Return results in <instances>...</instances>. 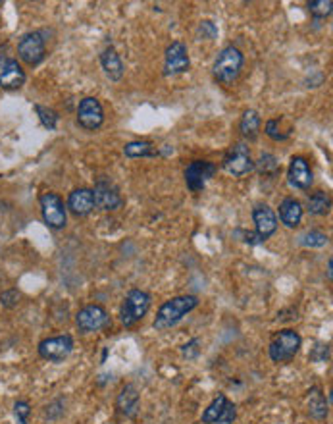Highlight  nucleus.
<instances>
[{"instance_id":"f257e3e1","label":"nucleus","mask_w":333,"mask_h":424,"mask_svg":"<svg viewBox=\"0 0 333 424\" xmlns=\"http://www.w3.org/2000/svg\"><path fill=\"white\" fill-rule=\"evenodd\" d=\"M197 307H199V297H195V295H180V297L168 299L156 312V318L153 322L154 330H170L175 324H180L181 320Z\"/></svg>"},{"instance_id":"f03ea898","label":"nucleus","mask_w":333,"mask_h":424,"mask_svg":"<svg viewBox=\"0 0 333 424\" xmlns=\"http://www.w3.org/2000/svg\"><path fill=\"white\" fill-rule=\"evenodd\" d=\"M243 64H245V56H243L239 48L234 47V45L222 48L220 54L214 60V78L220 81V83H224V85H229V83H234L241 75Z\"/></svg>"},{"instance_id":"7ed1b4c3","label":"nucleus","mask_w":333,"mask_h":424,"mask_svg":"<svg viewBox=\"0 0 333 424\" xmlns=\"http://www.w3.org/2000/svg\"><path fill=\"white\" fill-rule=\"evenodd\" d=\"M300 345H302V338H300L299 332L285 328V330H280L273 336L270 347H268V353H270V359L273 363H287V361L295 359Z\"/></svg>"},{"instance_id":"20e7f679","label":"nucleus","mask_w":333,"mask_h":424,"mask_svg":"<svg viewBox=\"0 0 333 424\" xmlns=\"http://www.w3.org/2000/svg\"><path fill=\"white\" fill-rule=\"evenodd\" d=\"M148 309H151V295L143 290H131L124 297V303L120 307L121 324L131 328L147 317Z\"/></svg>"},{"instance_id":"39448f33","label":"nucleus","mask_w":333,"mask_h":424,"mask_svg":"<svg viewBox=\"0 0 333 424\" xmlns=\"http://www.w3.org/2000/svg\"><path fill=\"white\" fill-rule=\"evenodd\" d=\"M39 205H40V214H43V220L48 228L53 230H62L66 228L67 224V211L64 206V201L60 199V195H56L53 191L43 193L39 197Z\"/></svg>"},{"instance_id":"423d86ee","label":"nucleus","mask_w":333,"mask_h":424,"mask_svg":"<svg viewBox=\"0 0 333 424\" xmlns=\"http://www.w3.org/2000/svg\"><path fill=\"white\" fill-rule=\"evenodd\" d=\"M224 170L234 178H243L254 170V160L251 159V151L245 143H235L224 157Z\"/></svg>"},{"instance_id":"0eeeda50","label":"nucleus","mask_w":333,"mask_h":424,"mask_svg":"<svg viewBox=\"0 0 333 424\" xmlns=\"http://www.w3.org/2000/svg\"><path fill=\"white\" fill-rule=\"evenodd\" d=\"M93 197L94 206L100 208V211H118V208H121V205H124V197H121L120 189H118V186L114 184L112 179L107 178V176L97 178Z\"/></svg>"},{"instance_id":"6e6552de","label":"nucleus","mask_w":333,"mask_h":424,"mask_svg":"<svg viewBox=\"0 0 333 424\" xmlns=\"http://www.w3.org/2000/svg\"><path fill=\"white\" fill-rule=\"evenodd\" d=\"M18 56L29 66H39L47 56L45 48V35L40 31H29L18 43Z\"/></svg>"},{"instance_id":"1a4fd4ad","label":"nucleus","mask_w":333,"mask_h":424,"mask_svg":"<svg viewBox=\"0 0 333 424\" xmlns=\"http://www.w3.org/2000/svg\"><path fill=\"white\" fill-rule=\"evenodd\" d=\"M75 326L83 334H94L110 326V317L102 305H87L75 314Z\"/></svg>"},{"instance_id":"9d476101","label":"nucleus","mask_w":333,"mask_h":424,"mask_svg":"<svg viewBox=\"0 0 333 424\" xmlns=\"http://www.w3.org/2000/svg\"><path fill=\"white\" fill-rule=\"evenodd\" d=\"M39 355L45 361L50 363H62L74 351V338L70 334H62V336H54V338L43 339L39 344Z\"/></svg>"},{"instance_id":"9b49d317","label":"nucleus","mask_w":333,"mask_h":424,"mask_svg":"<svg viewBox=\"0 0 333 424\" xmlns=\"http://www.w3.org/2000/svg\"><path fill=\"white\" fill-rule=\"evenodd\" d=\"M237 417V407L226 398V393H218L202 413V423L204 424H234Z\"/></svg>"},{"instance_id":"f8f14e48","label":"nucleus","mask_w":333,"mask_h":424,"mask_svg":"<svg viewBox=\"0 0 333 424\" xmlns=\"http://www.w3.org/2000/svg\"><path fill=\"white\" fill-rule=\"evenodd\" d=\"M77 124L87 132H97L104 124V108L99 99L85 97L77 106Z\"/></svg>"},{"instance_id":"ddd939ff","label":"nucleus","mask_w":333,"mask_h":424,"mask_svg":"<svg viewBox=\"0 0 333 424\" xmlns=\"http://www.w3.org/2000/svg\"><path fill=\"white\" fill-rule=\"evenodd\" d=\"M189 68H191L189 51L181 41H173L172 45L166 48V54H164V75L173 78V75L189 72Z\"/></svg>"},{"instance_id":"4468645a","label":"nucleus","mask_w":333,"mask_h":424,"mask_svg":"<svg viewBox=\"0 0 333 424\" xmlns=\"http://www.w3.org/2000/svg\"><path fill=\"white\" fill-rule=\"evenodd\" d=\"M218 172V166L208 160H193L191 164L185 168V184L189 191L199 193L204 189L207 181L214 178V174Z\"/></svg>"},{"instance_id":"2eb2a0df","label":"nucleus","mask_w":333,"mask_h":424,"mask_svg":"<svg viewBox=\"0 0 333 424\" xmlns=\"http://www.w3.org/2000/svg\"><path fill=\"white\" fill-rule=\"evenodd\" d=\"M287 181L289 186L295 189H302L307 191L314 184L312 168L308 164V160L305 157H293L289 162V170H287Z\"/></svg>"},{"instance_id":"dca6fc26","label":"nucleus","mask_w":333,"mask_h":424,"mask_svg":"<svg viewBox=\"0 0 333 424\" xmlns=\"http://www.w3.org/2000/svg\"><path fill=\"white\" fill-rule=\"evenodd\" d=\"M26 83V72L18 64V60L0 56V87L8 91H16Z\"/></svg>"},{"instance_id":"f3484780","label":"nucleus","mask_w":333,"mask_h":424,"mask_svg":"<svg viewBox=\"0 0 333 424\" xmlns=\"http://www.w3.org/2000/svg\"><path fill=\"white\" fill-rule=\"evenodd\" d=\"M253 220L254 226H256V235H258L262 241H266L278 232V216L275 212L270 208L268 205H256L253 208Z\"/></svg>"},{"instance_id":"a211bd4d","label":"nucleus","mask_w":333,"mask_h":424,"mask_svg":"<svg viewBox=\"0 0 333 424\" xmlns=\"http://www.w3.org/2000/svg\"><path fill=\"white\" fill-rule=\"evenodd\" d=\"M94 208V197H93V189L89 187H80V189H74L70 193L67 197V211L72 212L74 216L77 218H83V216H89Z\"/></svg>"},{"instance_id":"6ab92c4d","label":"nucleus","mask_w":333,"mask_h":424,"mask_svg":"<svg viewBox=\"0 0 333 424\" xmlns=\"http://www.w3.org/2000/svg\"><path fill=\"white\" fill-rule=\"evenodd\" d=\"M139 391L133 384H126L116 398V409L124 415L126 418H133L139 411Z\"/></svg>"},{"instance_id":"aec40b11","label":"nucleus","mask_w":333,"mask_h":424,"mask_svg":"<svg viewBox=\"0 0 333 424\" xmlns=\"http://www.w3.org/2000/svg\"><path fill=\"white\" fill-rule=\"evenodd\" d=\"M100 66L107 73V78L110 81H120L124 78V72H126V68H124V62H121L120 54L114 47H108L102 51L100 54Z\"/></svg>"},{"instance_id":"412c9836","label":"nucleus","mask_w":333,"mask_h":424,"mask_svg":"<svg viewBox=\"0 0 333 424\" xmlns=\"http://www.w3.org/2000/svg\"><path fill=\"white\" fill-rule=\"evenodd\" d=\"M305 208L300 205V201L293 199V197H287L280 203V220L281 224H285L287 228H297L302 220Z\"/></svg>"},{"instance_id":"4be33fe9","label":"nucleus","mask_w":333,"mask_h":424,"mask_svg":"<svg viewBox=\"0 0 333 424\" xmlns=\"http://www.w3.org/2000/svg\"><path fill=\"white\" fill-rule=\"evenodd\" d=\"M308 415L316 420H326L327 413H329V403H327L326 396L320 388H312L308 391Z\"/></svg>"},{"instance_id":"5701e85b","label":"nucleus","mask_w":333,"mask_h":424,"mask_svg":"<svg viewBox=\"0 0 333 424\" xmlns=\"http://www.w3.org/2000/svg\"><path fill=\"white\" fill-rule=\"evenodd\" d=\"M124 154L127 159H154L160 157V149L151 141H131L124 147Z\"/></svg>"},{"instance_id":"b1692460","label":"nucleus","mask_w":333,"mask_h":424,"mask_svg":"<svg viewBox=\"0 0 333 424\" xmlns=\"http://www.w3.org/2000/svg\"><path fill=\"white\" fill-rule=\"evenodd\" d=\"M260 124H262V120H260V114L256 112V110H253V108H251V110H245L239 122L241 135H243L245 139L254 141L258 137Z\"/></svg>"},{"instance_id":"393cba45","label":"nucleus","mask_w":333,"mask_h":424,"mask_svg":"<svg viewBox=\"0 0 333 424\" xmlns=\"http://www.w3.org/2000/svg\"><path fill=\"white\" fill-rule=\"evenodd\" d=\"M329 208H332V199H329V195L326 191H314L308 197L307 211L312 216H326Z\"/></svg>"},{"instance_id":"a878e982","label":"nucleus","mask_w":333,"mask_h":424,"mask_svg":"<svg viewBox=\"0 0 333 424\" xmlns=\"http://www.w3.org/2000/svg\"><path fill=\"white\" fill-rule=\"evenodd\" d=\"M297 243L302 247H310V249H320L329 243V238H327V233L320 232V230H308V232L300 233L297 238Z\"/></svg>"},{"instance_id":"bb28decb","label":"nucleus","mask_w":333,"mask_h":424,"mask_svg":"<svg viewBox=\"0 0 333 424\" xmlns=\"http://www.w3.org/2000/svg\"><path fill=\"white\" fill-rule=\"evenodd\" d=\"M254 168H256L262 176H270V178H273L275 174L280 172V162H278V159H275L273 154L264 153L258 159V162H254Z\"/></svg>"},{"instance_id":"cd10ccee","label":"nucleus","mask_w":333,"mask_h":424,"mask_svg":"<svg viewBox=\"0 0 333 424\" xmlns=\"http://www.w3.org/2000/svg\"><path fill=\"white\" fill-rule=\"evenodd\" d=\"M35 112H37V116H39L40 124L47 127L48 132H54V129H56V126H58V120H60V116H58V112H56V110L48 108V106L35 105Z\"/></svg>"},{"instance_id":"c85d7f7f","label":"nucleus","mask_w":333,"mask_h":424,"mask_svg":"<svg viewBox=\"0 0 333 424\" xmlns=\"http://www.w3.org/2000/svg\"><path fill=\"white\" fill-rule=\"evenodd\" d=\"M308 10H310L314 18L324 20L327 16H332L333 2L332 0H314V2H308Z\"/></svg>"},{"instance_id":"c756f323","label":"nucleus","mask_w":333,"mask_h":424,"mask_svg":"<svg viewBox=\"0 0 333 424\" xmlns=\"http://www.w3.org/2000/svg\"><path fill=\"white\" fill-rule=\"evenodd\" d=\"M264 133H266L268 137L273 141H285V139H289V135H291L289 132H281L280 120H275V118L268 120L266 127H264Z\"/></svg>"},{"instance_id":"7c9ffc66","label":"nucleus","mask_w":333,"mask_h":424,"mask_svg":"<svg viewBox=\"0 0 333 424\" xmlns=\"http://www.w3.org/2000/svg\"><path fill=\"white\" fill-rule=\"evenodd\" d=\"M29 417H31V405L27 403L26 399H20L13 405V418L16 424H29Z\"/></svg>"},{"instance_id":"2f4dec72","label":"nucleus","mask_w":333,"mask_h":424,"mask_svg":"<svg viewBox=\"0 0 333 424\" xmlns=\"http://www.w3.org/2000/svg\"><path fill=\"white\" fill-rule=\"evenodd\" d=\"M197 345H200V339L199 338L191 339L189 344H185L183 347H181V355L187 359H195L197 355H199V347H197Z\"/></svg>"},{"instance_id":"473e14b6","label":"nucleus","mask_w":333,"mask_h":424,"mask_svg":"<svg viewBox=\"0 0 333 424\" xmlns=\"http://www.w3.org/2000/svg\"><path fill=\"white\" fill-rule=\"evenodd\" d=\"M18 299H20V293L16 292V290H10V292H4L0 295V303L8 309H12V307L18 305Z\"/></svg>"},{"instance_id":"72a5a7b5","label":"nucleus","mask_w":333,"mask_h":424,"mask_svg":"<svg viewBox=\"0 0 333 424\" xmlns=\"http://www.w3.org/2000/svg\"><path fill=\"white\" fill-rule=\"evenodd\" d=\"M62 407V401L60 399H56V401H53V403L48 405L47 411H45V415H47L48 418H58L64 413V409H60Z\"/></svg>"},{"instance_id":"f704fd0d","label":"nucleus","mask_w":333,"mask_h":424,"mask_svg":"<svg viewBox=\"0 0 333 424\" xmlns=\"http://www.w3.org/2000/svg\"><path fill=\"white\" fill-rule=\"evenodd\" d=\"M327 278L332 280V259L327 260Z\"/></svg>"}]
</instances>
